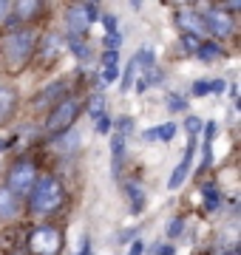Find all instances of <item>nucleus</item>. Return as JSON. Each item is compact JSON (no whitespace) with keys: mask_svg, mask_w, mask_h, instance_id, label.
Returning a JSON list of instances; mask_svg holds the SVG:
<instances>
[{"mask_svg":"<svg viewBox=\"0 0 241 255\" xmlns=\"http://www.w3.org/2000/svg\"><path fill=\"white\" fill-rule=\"evenodd\" d=\"M34 46H37V31L34 28H11L9 34L3 37V43H0V54L6 60V68L20 71L28 63Z\"/></svg>","mask_w":241,"mask_h":255,"instance_id":"f257e3e1","label":"nucleus"},{"mask_svg":"<svg viewBox=\"0 0 241 255\" xmlns=\"http://www.w3.org/2000/svg\"><path fill=\"white\" fill-rule=\"evenodd\" d=\"M63 199H65L63 184L57 182V179H51V176H43V179H37V182H34V187H31L28 204H31V210H34V213L46 216V213H54V210L63 204Z\"/></svg>","mask_w":241,"mask_h":255,"instance_id":"f03ea898","label":"nucleus"},{"mask_svg":"<svg viewBox=\"0 0 241 255\" xmlns=\"http://www.w3.org/2000/svg\"><path fill=\"white\" fill-rule=\"evenodd\" d=\"M77 114H80V100H74V97H68V100H60V102L54 105V111L48 114L46 128L51 130V133H65V130H71V125H74Z\"/></svg>","mask_w":241,"mask_h":255,"instance_id":"7ed1b4c3","label":"nucleus"},{"mask_svg":"<svg viewBox=\"0 0 241 255\" xmlns=\"http://www.w3.org/2000/svg\"><path fill=\"white\" fill-rule=\"evenodd\" d=\"M34 182H37V167L31 162H17L9 170V184H6V187H9L14 196H23V193H28L34 187Z\"/></svg>","mask_w":241,"mask_h":255,"instance_id":"20e7f679","label":"nucleus"},{"mask_svg":"<svg viewBox=\"0 0 241 255\" xmlns=\"http://www.w3.org/2000/svg\"><path fill=\"white\" fill-rule=\"evenodd\" d=\"M63 247V236L57 227H37L31 233V253L34 255H57Z\"/></svg>","mask_w":241,"mask_h":255,"instance_id":"39448f33","label":"nucleus"},{"mask_svg":"<svg viewBox=\"0 0 241 255\" xmlns=\"http://www.w3.org/2000/svg\"><path fill=\"white\" fill-rule=\"evenodd\" d=\"M204 20V31L213 37H230L233 28H236V23H233V17L227 14L224 9H210L202 14Z\"/></svg>","mask_w":241,"mask_h":255,"instance_id":"423d86ee","label":"nucleus"},{"mask_svg":"<svg viewBox=\"0 0 241 255\" xmlns=\"http://www.w3.org/2000/svg\"><path fill=\"white\" fill-rule=\"evenodd\" d=\"M193 150H196V136H190V142H187V150H185V159H182V162L173 167V173H170V179H167V190H176V187H182V182H185L187 173H190Z\"/></svg>","mask_w":241,"mask_h":255,"instance_id":"0eeeda50","label":"nucleus"},{"mask_svg":"<svg viewBox=\"0 0 241 255\" xmlns=\"http://www.w3.org/2000/svg\"><path fill=\"white\" fill-rule=\"evenodd\" d=\"M176 26L185 28V34H190V37L207 34V31H204V20H202L199 11H176Z\"/></svg>","mask_w":241,"mask_h":255,"instance_id":"6e6552de","label":"nucleus"},{"mask_svg":"<svg viewBox=\"0 0 241 255\" xmlns=\"http://www.w3.org/2000/svg\"><path fill=\"white\" fill-rule=\"evenodd\" d=\"M68 40H80V37H85V31H88V17H85V11H83V6H71L68 9Z\"/></svg>","mask_w":241,"mask_h":255,"instance_id":"1a4fd4ad","label":"nucleus"},{"mask_svg":"<svg viewBox=\"0 0 241 255\" xmlns=\"http://www.w3.org/2000/svg\"><path fill=\"white\" fill-rule=\"evenodd\" d=\"M14 216H17V196L9 187H0V219L11 221Z\"/></svg>","mask_w":241,"mask_h":255,"instance_id":"9d476101","label":"nucleus"},{"mask_svg":"<svg viewBox=\"0 0 241 255\" xmlns=\"http://www.w3.org/2000/svg\"><path fill=\"white\" fill-rule=\"evenodd\" d=\"M125 193H128V199H130V213H133V216L142 213V207H145V190H142L136 182H128L125 184Z\"/></svg>","mask_w":241,"mask_h":255,"instance_id":"9b49d317","label":"nucleus"},{"mask_svg":"<svg viewBox=\"0 0 241 255\" xmlns=\"http://www.w3.org/2000/svg\"><path fill=\"white\" fill-rule=\"evenodd\" d=\"M65 91V85L63 82H51V85H48V88H43V91L37 94V97H34V105H46V102H60V94Z\"/></svg>","mask_w":241,"mask_h":255,"instance_id":"f8f14e48","label":"nucleus"},{"mask_svg":"<svg viewBox=\"0 0 241 255\" xmlns=\"http://www.w3.org/2000/svg\"><path fill=\"white\" fill-rule=\"evenodd\" d=\"M40 9H43V6H40L37 0H17V3H14V20L20 23V20L34 17Z\"/></svg>","mask_w":241,"mask_h":255,"instance_id":"ddd939ff","label":"nucleus"},{"mask_svg":"<svg viewBox=\"0 0 241 255\" xmlns=\"http://www.w3.org/2000/svg\"><path fill=\"white\" fill-rule=\"evenodd\" d=\"M14 105H17V94L11 88H0V122L14 111Z\"/></svg>","mask_w":241,"mask_h":255,"instance_id":"4468645a","label":"nucleus"},{"mask_svg":"<svg viewBox=\"0 0 241 255\" xmlns=\"http://www.w3.org/2000/svg\"><path fill=\"white\" fill-rule=\"evenodd\" d=\"M196 57H199L202 63H213L216 57H222V46H219V43H199Z\"/></svg>","mask_w":241,"mask_h":255,"instance_id":"2eb2a0df","label":"nucleus"},{"mask_svg":"<svg viewBox=\"0 0 241 255\" xmlns=\"http://www.w3.org/2000/svg\"><path fill=\"white\" fill-rule=\"evenodd\" d=\"M63 43H65V40L60 34H46V37H43V57H46V60H51V57L63 48Z\"/></svg>","mask_w":241,"mask_h":255,"instance_id":"dca6fc26","label":"nucleus"},{"mask_svg":"<svg viewBox=\"0 0 241 255\" xmlns=\"http://www.w3.org/2000/svg\"><path fill=\"white\" fill-rule=\"evenodd\" d=\"M111 150H114V173H120V164H122V150H125V136H122V133H114Z\"/></svg>","mask_w":241,"mask_h":255,"instance_id":"f3484780","label":"nucleus"},{"mask_svg":"<svg viewBox=\"0 0 241 255\" xmlns=\"http://www.w3.org/2000/svg\"><path fill=\"white\" fill-rule=\"evenodd\" d=\"M133 63H136V68H153V48H139L136 51V57H133Z\"/></svg>","mask_w":241,"mask_h":255,"instance_id":"a211bd4d","label":"nucleus"},{"mask_svg":"<svg viewBox=\"0 0 241 255\" xmlns=\"http://www.w3.org/2000/svg\"><path fill=\"white\" fill-rule=\"evenodd\" d=\"M219 204H222V193L216 190V187H204V207L216 210Z\"/></svg>","mask_w":241,"mask_h":255,"instance_id":"6ab92c4d","label":"nucleus"},{"mask_svg":"<svg viewBox=\"0 0 241 255\" xmlns=\"http://www.w3.org/2000/svg\"><path fill=\"white\" fill-rule=\"evenodd\" d=\"M102 108H105V97L102 94H94L91 100H88V114L97 119V117H102Z\"/></svg>","mask_w":241,"mask_h":255,"instance_id":"aec40b11","label":"nucleus"},{"mask_svg":"<svg viewBox=\"0 0 241 255\" xmlns=\"http://www.w3.org/2000/svg\"><path fill=\"white\" fill-rule=\"evenodd\" d=\"M176 130H179L176 122H165V125H159V128H156V136H159V139H165V142H170V139L176 136Z\"/></svg>","mask_w":241,"mask_h":255,"instance_id":"412c9836","label":"nucleus"},{"mask_svg":"<svg viewBox=\"0 0 241 255\" xmlns=\"http://www.w3.org/2000/svg\"><path fill=\"white\" fill-rule=\"evenodd\" d=\"M102 43H105V51H117L122 46V34L120 31H105V40Z\"/></svg>","mask_w":241,"mask_h":255,"instance_id":"4be33fe9","label":"nucleus"},{"mask_svg":"<svg viewBox=\"0 0 241 255\" xmlns=\"http://www.w3.org/2000/svg\"><path fill=\"white\" fill-rule=\"evenodd\" d=\"M133 74H136V63H133V60H130L128 63V68H125V74H122V94H128V88L130 85H133Z\"/></svg>","mask_w":241,"mask_h":255,"instance_id":"5701e85b","label":"nucleus"},{"mask_svg":"<svg viewBox=\"0 0 241 255\" xmlns=\"http://www.w3.org/2000/svg\"><path fill=\"white\" fill-rule=\"evenodd\" d=\"M68 46H71L77 60H88V57H91V51H88V46H85L83 40H68Z\"/></svg>","mask_w":241,"mask_h":255,"instance_id":"b1692460","label":"nucleus"},{"mask_svg":"<svg viewBox=\"0 0 241 255\" xmlns=\"http://www.w3.org/2000/svg\"><path fill=\"white\" fill-rule=\"evenodd\" d=\"M65 133H68V136L60 139V142H54V147H57V150H63V153H68L71 147H77V133H74V130H65Z\"/></svg>","mask_w":241,"mask_h":255,"instance_id":"393cba45","label":"nucleus"},{"mask_svg":"<svg viewBox=\"0 0 241 255\" xmlns=\"http://www.w3.org/2000/svg\"><path fill=\"white\" fill-rule=\"evenodd\" d=\"M202 119L199 117H187V122H185V128H187V133H190V136H199V133H202Z\"/></svg>","mask_w":241,"mask_h":255,"instance_id":"a878e982","label":"nucleus"},{"mask_svg":"<svg viewBox=\"0 0 241 255\" xmlns=\"http://www.w3.org/2000/svg\"><path fill=\"white\" fill-rule=\"evenodd\" d=\"M111 128H114V122H111V117H108V114L97 117V133H108Z\"/></svg>","mask_w":241,"mask_h":255,"instance_id":"bb28decb","label":"nucleus"},{"mask_svg":"<svg viewBox=\"0 0 241 255\" xmlns=\"http://www.w3.org/2000/svg\"><path fill=\"white\" fill-rule=\"evenodd\" d=\"M182 230H185V219H173L167 224V238H176Z\"/></svg>","mask_w":241,"mask_h":255,"instance_id":"cd10ccee","label":"nucleus"},{"mask_svg":"<svg viewBox=\"0 0 241 255\" xmlns=\"http://www.w3.org/2000/svg\"><path fill=\"white\" fill-rule=\"evenodd\" d=\"M130 128H133V119L130 117H122V119H117V133H130Z\"/></svg>","mask_w":241,"mask_h":255,"instance_id":"c85d7f7f","label":"nucleus"},{"mask_svg":"<svg viewBox=\"0 0 241 255\" xmlns=\"http://www.w3.org/2000/svg\"><path fill=\"white\" fill-rule=\"evenodd\" d=\"M193 94H196V97L210 94V80H196V82H193Z\"/></svg>","mask_w":241,"mask_h":255,"instance_id":"c756f323","label":"nucleus"},{"mask_svg":"<svg viewBox=\"0 0 241 255\" xmlns=\"http://www.w3.org/2000/svg\"><path fill=\"white\" fill-rule=\"evenodd\" d=\"M117 63H120V54H117V51H105V57H102V68H117Z\"/></svg>","mask_w":241,"mask_h":255,"instance_id":"7c9ffc66","label":"nucleus"},{"mask_svg":"<svg viewBox=\"0 0 241 255\" xmlns=\"http://www.w3.org/2000/svg\"><path fill=\"white\" fill-rule=\"evenodd\" d=\"M83 11H85V17H88V23L100 20V9H97L94 3H83Z\"/></svg>","mask_w":241,"mask_h":255,"instance_id":"2f4dec72","label":"nucleus"},{"mask_svg":"<svg viewBox=\"0 0 241 255\" xmlns=\"http://www.w3.org/2000/svg\"><path fill=\"white\" fill-rule=\"evenodd\" d=\"M167 108H170V111H185L187 102L182 100V97H170V100H167Z\"/></svg>","mask_w":241,"mask_h":255,"instance_id":"473e14b6","label":"nucleus"},{"mask_svg":"<svg viewBox=\"0 0 241 255\" xmlns=\"http://www.w3.org/2000/svg\"><path fill=\"white\" fill-rule=\"evenodd\" d=\"M100 20L108 31H117V17H114V14H100Z\"/></svg>","mask_w":241,"mask_h":255,"instance_id":"72a5a7b5","label":"nucleus"},{"mask_svg":"<svg viewBox=\"0 0 241 255\" xmlns=\"http://www.w3.org/2000/svg\"><path fill=\"white\" fill-rule=\"evenodd\" d=\"M210 91H213V94H224V91H227V80H210Z\"/></svg>","mask_w":241,"mask_h":255,"instance_id":"f704fd0d","label":"nucleus"},{"mask_svg":"<svg viewBox=\"0 0 241 255\" xmlns=\"http://www.w3.org/2000/svg\"><path fill=\"white\" fill-rule=\"evenodd\" d=\"M182 43H185L187 51H196V48H199V40H196V37H190V34H182Z\"/></svg>","mask_w":241,"mask_h":255,"instance_id":"c9c22d12","label":"nucleus"},{"mask_svg":"<svg viewBox=\"0 0 241 255\" xmlns=\"http://www.w3.org/2000/svg\"><path fill=\"white\" fill-rule=\"evenodd\" d=\"M117 77H120V74H117V68H102V82H105V85H108V82H114Z\"/></svg>","mask_w":241,"mask_h":255,"instance_id":"e433bc0d","label":"nucleus"},{"mask_svg":"<svg viewBox=\"0 0 241 255\" xmlns=\"http://www.w3.org/2000/svg\"><path fill=\"white\" fill-rule=\"evenodd\" d=\"M142 250H145V244H142V241H130L128 255H142Z\"/></svg>","mask_w":241,"mask_h":255,"instance_id":"4c0bfd02","label":"nucleus"},{"mask_svg":"<svg viewBox=\"0 0 241 255\" xmlns=\"http://www.w3.org/2000/svg\"><path fill=\"white\" fill-rule=\"evenodd\" d=\"M128 238H136V230H125V233L120 236V241L122 244H128Z\"/></svg>","mask_w":241,"mask_h":255,"instance_id":"58836bf2","label":"nucleus"},{"mask_svg":"<svg viewBox=\"0 0 241 255\" xmlns=\"http://www.w3.org/2000/svg\"><path fill=\"white\" fill-rule=\"evenodd\" d=\"M156 255H176V250H173V247L167 244V247H159V250H156Z\"/></svg>","mask_w":241,"mask_h":255,"instance_id":"ea45409f","label":"nucleus"},{"mask_svg":"<svg viewBox=\"0 0 241 255\" xmlns=\"http://www.w3.org/2000/svg\"><path fill=\"white\" fill-rule=\"evenodd\" d=\"M142 136L148 139V142H153V139H159V136H156V128H150V130H145V133H142Z\"/></svg>","mask_w":241,"mask_h":255,"instance_id":"a19ab883","label":"nucleus"},{"mask_svg":"<svg viewBox=\"0 0 241 255\" xmlns=\"http://www.w3.org/2000/svg\"><path fill=\"white\" fill-rule=\"evenodd\" d=\"M77 255H88V238H83V247H80V253Z\"/></svg>","mask_w":241,"mask_h":255,"instance_id":"79ce46f5","label":"nucleus"},{"mask_svg":"<svg viewBox=\"0 0 241 255\" xmlns=\"http://www.w3.org/2000/svg\"><path fill=\"white\" fill-rule=\"evenodd\" d=\"M3 9H6V3H0V20H3Z\"/></svg>","mask_w":241,"mask_h":255,"instance_id":"37998d69","label":"nucleus"}]
</instances>
